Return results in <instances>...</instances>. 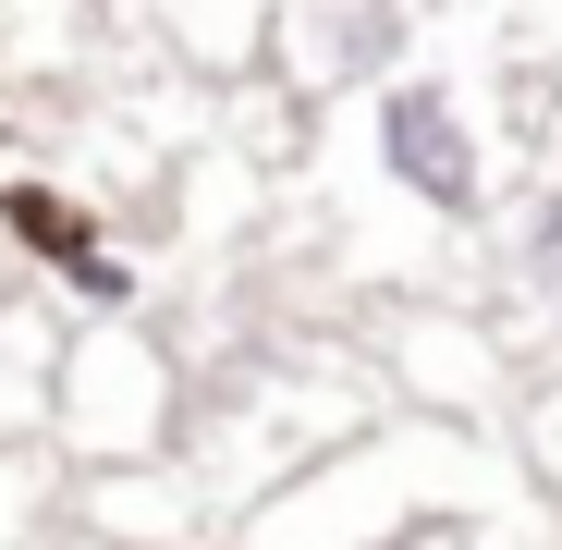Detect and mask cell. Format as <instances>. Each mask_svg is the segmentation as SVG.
<instances>
[{
  "label": "cell",
  "instance_id": "cell-3",
  "mask_svg": "<svg viewBox=\"0 0 562 550\" xmlns=\"http://www.w3.org/2000/svg\"><path fill=\"white\" fill-rule=\"evenodd\" d=\"M0 233L25 245V269H37V282H61L74 306H99V318H123V306L147 294V269L111 245V221L86 209L74 183H37V171H13V183H0Z\"/></svg>",
  "mask_w": 562,
  "mask_h": 550
},
{
  "label": "cell",
  "instance_id": "cell-5",
  "mask_svg": "<svg viewBox=\"0 0 562 550\" xmlns=\"http://www.w3.org/2000/svg\"><path fill=\"white\" fill-rule=\"evenodd\" d=\"M392 380L404 392H428V404H452V416H490L514 380H502V343L477 330V318H392Z\"/></svg>",
  "mask_w": 562,
  "mask_h": 550
},
{
  "label": "cell",
  "instance_id": "cell-8",
  "mask_svg": "<svg viewBox=\"0 0 562 550\" xmlns=\"http://www.w3.org/2000/svg\"><path fill=\"white\" fill-rule=\"evenodd\" d=\"M526 440H538V478H562V380L538 392V416H526Z\"/></svg>",
  "mask_w": 562,
  "mask_h": 550
},
{
  "label": "cell",
  "instance_id": "cell-1",
  "mask_svg": "<svg viewBox=\"0 0 562 550\" xmlns=\"http://www.w3.org/2000/svg\"><path fill=\"white\" fill-rule=\"evenodd\" d=\"M367 159H380V183L416 221H490V197H502L490 135H477L452 74H392L380 111H367Z\"/></svg>",
  "mask_w": 562,
  "mask_h": 550
},
{
  "label": "cell",
  "instance_id": "cell-7",
  "mask_svg": "<svg viewBox=\"0 0 562 550\" xmlns=\"http://www.w3.org/2000/svg\"><path fill=\"white\" fill-rule=\"evenodd\" d=\"M502 294L562 330V171H538L526 197L502 209Z\"/></svg>",
  "mask_w": 562,
  "mask_h": 550
},
{
  "label": "cell",
  "instance_id": "cell-4",
  "mask_svg": "<svg viewBox=\"0 0 562 550\" xmlns=\"http://www.w3.org/2000/svg\"><path fill=\"white\" fill-rule=\"evenodd\" d=\"M281 49H294V74L318 86H392L404 61V0H294L281 13Z\"/></svg>",
  "mask_w": 562,
  "mask_h": 550
},
{
  "label": "cell",
  "instance_id": "cell-9",
  "mask_svg": "<svg viewBox=\"0 0 562 550\" xmlns=\"http://www.w3.org/2000/svg\"><path fill=\"white\" fill-rule=\"evenodd\" d=\"M0 147H13V135H0Z\"/></svg>",
  "mask_w": 562,
  "mask_h": 550
},
{
  "label": "cell",
  "instance_id": "cell-2",
  "mask_svg": "<svg viewBox=\"0 0 562 550\" xmlns=\"http://www.w3.org/2000/svg\"><path fill=\"white\" fill-rule=\"evenodd\" d=\"M49 428H61V452H86L99 478L159 465V428H171V367H159V343L86 330V343L49 367Z\"/></svg>",
  "mask_w": 562,
  "mask_h": 550
},
{
  "label": "cell",
  "instance_id": "cell-6",
  "mask_svg": "<svg viewBox=\"0 0 562 550\" xmlns=\"http://www.w3.org/2000/svg\"><path fill=\"white\" fill-rule=\"evenodd\" d=\"M99 550H196L209 538V478L196 465H123V478H99Z\"/></svg>",
  "mask_w": 562,
  "mask_h": 550
}]
</instances>
